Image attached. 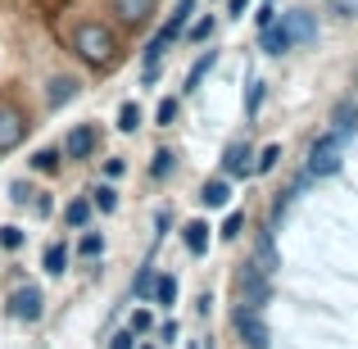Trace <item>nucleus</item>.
Wrapping results in <instances>:
<instances>
[{
  "label": "nucleus",
  "mask_w": 358,
  "mask_h": 349,
  "mask_svg": "<svg viewBox=\"0 0 358 349\" xmlns=\"http://www.w3.org/2000/svg\"><path fill=\"white\" fill-rule=\"evenodd\" d=\"M186 250H191V254H204V245H209V222H200V218H195V222H186Z\"/></svg>",
  "instance_id": "nucleus-16"
},
{
  "label": "nucleus",
  "mask_w": 358,
  "mask_h": 349,
  "mask_svg": "<svg viewBox=\"0 0 358 349\" xmlns=\"http://www.w3.org/2000/svg\"><path fill=\"white\" fill-rule=\"evenodd\" d=\"M286 27H290V36H295V41H313V36H317V23H313V18L304 14V9H295V14H286Z\"/></svg>",
  "instance_id": "nucleus-12"
},
{
  "label": "nucleus",
  "mask_w": 358,
  "mask_h": 349,
  "mask_svg": "<svg viewBox=\"0 0 358 349\" xmlns=\"http://www.w3.org/2000/svg\"><path fill=\"white\" fill-rule=\"evenodd\" d=\"M327 5H331L336 14H345V18H354V14H358V0H327Z\"/></svg>",
  "instance_id": "nucleus-34"
},
{
  "label": "nucleus",
  "mask_w": 358,
  "mask_h": 349,
  "mask_svg": "<svg viewBox=\"0 0 358 349\" xmlns=\"http://www.w3.org/2000/svg\"><path fill=\"white\" fill-rule=\"evenodd\" d=\"M191 14H195V0H177V9H173V18H168V32H173V36H182L186 32V23H191Z\"/></svg>",
  "instance_id": "nucleus-17"
},
{
  "label": "nucleus",
  "mask_w": 358,
  "mask_h": 349,
  "mask_svg": "<svg viewBox=\"0 0 358 349\" xmlns=\"http://www.w3.org/2000/svg\"><path fill=\"white\" fill-rule=\"evenodd\" d=\"M73 96H78V82H73V78H50V91H45V100H50V109L69 105Z\"/></svg>",
  "instance_id": "nucleus-13"
},
{
  "label": "nucleus",
  "mask_w": 358,
  "mask_h": 349,
  "mask_svg": "<svg viewBox=\"0 0 358 349\" xmlns=\"http://www.w3.org/2000/svg\"><path fill=\"white\" fill-rule=\"evenodd\" d=\"M272 18H277V9H272V0H263V9H259V27H268Z\"/></svg>",
  "instance_id": "nucleus-37"
},
{
  "label": "nucleus",
  "mask_w": 358,
  "mask_h": 349,
  "mask_svg": "<svg viewBox=\"0 0 358 349\" xmlns=\"http://www.w3.org/2000/svg\"><path fill=\"white\" fill-rule=\"evenodd\" d=\"M91 204H96L100 213H114L118 209V191L114 186H96V191H91Z\"/></svg>",
  "instance_id": "nucleus-22"
},
{
  "label": "nucleus",
  "mask_w": 358,
  "mask_h": 349,
  "mask_svg": "<svg viewBox=\"0 0 358 349\" xmlns=\"http://www.w3.org/2000/svg\"><path fill=\"white\" fill-rule=\"evenodd\" d=\"M173 168V150H155V164H150V177H168Z\"/></svg>",
  "instance_id": "nucleus-26"
},
{
  "label": "nucleus",
  "mask_w": 358,
  "mask_h": 349,
  "mask_svg": "<svg viewBox=\"0 0 358 349\" xmlns=\"http://www.w3.org/2000/svg\"><path fill=\"white\" fill-rule=\"evenodd\" d=\"M41 268L50 272V277H64V268H69V245H45V254H41Z\"/></svg>",
  "instance_id": "nucleus-11"
},
{
  "label": "nucleus",
  "mask_w": 358,
  "mask_h": 349,
  "mask_svg": "<svg viewBox=\"0 0 358 349\" xmlns=\"http://www.w3.org/2000/svg\"><path fill=\"white\" fill-rule=\"evenodd\" d=\"M254 263H259V268L268 272V277L277 272V250H272V236H268V232L259 236V259H254Z\"/></svg>",
  "instance_id": "nucleus-21"
},
{
  "label": "nucleus",
  "mask_w": 358,
  "mask_h": 349,
  "mask_svg": "<svg viewBox=\"0 0 358 349\" xmlns=\"http://www.w3.org/2000/svg\"><path fill=\"white\" fill-rule=\"evenodd\" d=\"M41 304H45V295L36 286H18L14 295H9V313H14L18 322H36V318H41Z\"/></svg>",
  "instance_id": "nucleus-5"
},
{
  "label": "nucleus",
  "mask_w": 358,
  "mask_h": 349,
  "mask_svg": "<svg viewBox=\"0 0 358 349\" xmlns=\"http://www.w3.org/2000/svg\"><path fill=\"white\" fill-rule=\"evenodd\" d=\"M32 164L41 168V173H55V168H59V150H36Z\"/></svg>",
  "instance_id": "nucleus-28"
},
{
  "label": "nucleus",
  "mask_w": 358,
  "mask_h": 349,
  "mask_svg": "<svg viewBox=\"0 0 358 349\" xmlns=\"http://www.w3.org/2000/svg\"><path fill=\"white\" fill-rule=\"evenodd\" d=\"M218 64V50H209V55H200V59L191 64V73H186V91H200V82H204V73Z\"/></svg>",
  "instance_id": "nucleus-15"
},
{
  "label": "nucleus",
  "mask_w": 358,
  "mask_h": 349,
  "mask_svg": "<svg viewBox=\"0 0 358 349\" xmlns=\"http://www.w3.org/2000/svg\"><path fill=\"white\" fill-rule=\"evenodd\" d=\"M150 299H155L159 308H173V304H177V277H155V290H150Z\"/></svg>",
  "instance_id": "nucleus-14"
},
{
  "label": "nucleus",
  "mask_w": 358,
  "mask_h": 349,
  "mask_svg": "<svg viewBox=\"0 0 358 349\" xmlns=\"http://www.w3.org/2000/svg\"><path fill=\"white\" fill-rule=\"evenodd\" d=\"M290 45H295V36H290V27H286V18H272L268 27H263V55H286Z\"/></svg>",
  "instance_id": "nucleus-7"
},
{
  "label": "nucleus",
  "mask_w": 358,
  "mask_h": 349,
  "mask_svg": "<svg viewBox=\"0 0 358 349\" xmlns=\"http://www.w3.org/2000/svg\"><path fill=\"white\" fill-rule=\"evenodd\" d=\"M100 250H105V236H96V232H87V236L78 241V254H82V259H96Z\"/></svg>",
  "instance_id": "nucleus-24"
},
{
  "label": "nucleus",
  "mask_w": 358,
  "mask_h": 349,
  "mask_svg": "<svg viewBox=\"0 0 358 349\" xmlns=\"http://www.w3.org/2000/svg\"><path fill=\"white\" fill-rule=\"evenodd\" d=\"M245 9H250V0H227V14L231 18H245Z\"/></svg>",
  "instance_id": "nucleus-39"
},
{
  "label": "nucleus",
  "mask_w": 358,
  "mask_h": 349,
  "mask_svg": "<svg viewBox=\"0 0 358 349\" xmlns=\"http://www.w3.org/2000/svg\"><path fill=\"white\" fill-rule=\"evenodd\" d=\"M277 159H281V145H268L259 155V164H254V173H272V168H277Z\"/></svg>",
  "instance_id": "nucleus-27"
},
{
  "label": "nucleus",
  "mask_w": 358,
  "mask_h": 349,
  "mask_svg": "<svg viewBox=\"0 0 358 349\" xmlns=\"http://www.w3.org/2000/svg\"><path fill=\"white\" fill-rule=\"evenodd\" d=\"M173 41H177V36L168 32V27H159V36H155V41L145 45V69H155V64H159V55H164L168 45H173Z\"/></svg>",
  "instance_id": "nucleus-19"
},
{
  "label": "nucleus",
  "mask_w": 358,
  "mask_h": 349,
  "mask_svg": "<svg viewBox=\"0 0 358 349\" xmlns=\"http://www.w3.org/2000/svg\"><path fill=\"white\" fill-rule=\"evenodd\" d=\"M345 141H350V131H336V127L327 136H317L308 145V177H331L345 159Z\"/></svg>",
  "instance_id": "nucleus-1"
},
{
  "label": "nucleus",
  "mask_w": 358,
  "mask_h": 349,
  "mask_svg": "<svg viewBox=\"0 0 358 349\" xmlns=\"http://www.w3.org/2000/svg\"><path fill=\"white\" fill-rule=\"evenodd\" d=\"M236 332H241V341L250 345V349H268L272 341V332H268V322H263V308H236Z\"/></svg>",
  "instance_id": "nucleus-4"
},
{
  "label": "nucleus",
  "mask_w": 358,
  "mask_h": 349,
  "mask_svg": "<svg viewBox=\"0 0 358 349\" xmlns=\"http://www.w3.org/2000/svg\"><path fill=\"white\" fill-rule=\"evenodd\" d=\"M136 127H141V105L127 100V105L118 109V131H136Z\"/></svg>",
  "instance_id": "nucleus-23"
},
{
  "label": "nucleus",
  "mask_w": 358,
  "mask_h": 349,
  "mask_svg": "<svg viewBox=\"0 0 358 349\" xmlns=\"http://www.w3.org/2000/svg\"><path fill=\"white\" fill-rule=\"evenodd\" d=\"M27 136V118L18 114V109H0V155H9V150H18Z\"/></svg>",
  "instance_id": "nucleus-6"
},
{
  "label": "nucleus",
  "mask_w": 358,
  "mask_h": 349,
  "mask_svg": "<svg viewBox=\"0 0 358 349\" xmlns=\"http://www.w3.org/2000/svg\"><path fill=\"white\" fill-rule=\"evenodd\" d=\"M0 245H5V250H18V245H23V227H0Z\"/></svg>",
  "instance_id": "nucleus-31"
},
{
  "label": "nucleus",
  "mask_w": 358,
  "mask_h": 349,
  "mask_svg": "<svg viewBox=\"0 0 358 349\" xmlns=\"http://www.w3.org/2000/svg\"><path fill=\"white\" fill-rule=\"evenodd\" d=\"M173 118H177V100H173V96H168V100H159L155 122H159V127H173Z\"/></svg>",
  "instance_id": "nucleus-25"
},
{
  "label": "nucleus",
  "mask_w": 358,
  "mask_h": 349,
  "mask_svg": "<svg viewBox=\"0 0 358 349\" xmlns=\"http://www.w3.org/2000/svg\"><path fill=\"white\" fill-rule=\"evenodd\" d=\"M259 105H263V82L250 91V114H259Z\"/></svg>",
  "instance_id": "nucleus-40"
},
{
  "label": "nucleus",
  "mask_w": 358,
  "mask_h": 349,
  "mask_svg": "<svg viewBox=\"0 0 358 349\" xmlns=\"http://www.w3.org/2000/svg\"><path fill=\"white\" fill-rule=\"evenodd\" d=\"M227 200H231V186L222 182V177H218V182H204V191H200L204 209H227Z\"/></svg>",
  "instance_id": "nucleus-10"
},
{
  "label": "nucleus",
  "mask_w": 358,
  "mask_h": 349,
  "mask_svg": "<svg viewBox=\"0 0 358 349\" xmlns=\"http://www.w3.org/2000/svg\"><path fill=\"white\" fill-rule=\"evenodd\" d=\"M64 222L82 232V227H87V222H91V204H87V200H73L69 209H64Z\"/></svg>",
  "instance_id": "nucleus-20"
},
{
  "label": "nucleus",
  "mask_w": 358,
  "mask_h": 349,
  "mask_svg": "<svg viewBox=\"0 0 358 349\" xmlns=\"http://www.w3.org/2000/svg\"><path fill=\"white\" fill-rule=\"evenodd\" d=\"M236 286H241V304L245 308H263L272 299V277L259 268V263H245L241 277H236Z\"/></svg>",
  "instance_id": "nucleus-3"
},
{
  "label": "nucleus",
  "mask_w": 358,
  "mask_h": 349,
  "mask_svg": "<svg viewBox=\"0 0 358 349\" xmlns=\"http://www.w3.org/2000/svg\"><path fill=\"white\" fill-rule=\"evenodd\" d=\"M186 27H191V36H195V41H209L218 23H213V18H195V23H186Z\"/></svg>",
  "instance_id": "nucleus-29"
},
{
  "label": "nucleus",
  "mask_w": 358,
  "mask_h": 349,
  "mask_svg": "<svg viewBox=\"0 0 358 349\" xmlns=\"http://www.w3.org/2000/svg\"><path fill=\"white\" fill-rule=\"evenodd\" d=\"M150 327H155L150 308H136V313H131V327H127V332H150Z\"/></svg>",
  "instance_id": "nucleus-32"
},
{
  "label": "nucleus",
  "mask_w": 358,
  "mask_h": 349,
  "mask_svg": "<svg viewBox=\"0 0 358 349\" xmlns=\"http://www.w3.org/2000/svg\"><path fill=\"white\" fill-rule=\"evenodd\" d=\"M159 341L173 345V341H177V322H164V327H159Z\"/></svg>",
  "instance_id": "nucleus-38"
},
{
  "label": "nucleus",
  "mask_w": 358,
  "mask_h": 349,
  "mask_svg": "<svg viewBox=\"0 0 358 349\" xmlns=\"http://www.w3.org/2000/svg\"><path fill=\"white\" fill-rule=\"evenodd\" d=\"M73 50L87 64H109L114 59V32L100 27V23H82L78 32H73Z\"/></svg>",
  "instance_id": "nucleus-2"
},
{
  "label": "nucleus",
  "mask_w": 358,
  "mask_h": 349,
  "mask_svg": "<svg viewBox=\"0 0 358 349\" xmlns=\"http://www.w3.org/2000/svg\"><path fill=\"white\" fill-rule=\"evenodd\" d=\"M241 227H245V218H241V213H227V222H222V236H227V241H236Z\"/></svg>",
  "instance_id": "nucleus-33"
},
{
  "label": "nucleus",
  "mask_w": 358,
  "mask_h": 349,
  "mask_svg": "<svg viewBox=\"0 0 358 349\" xmlns=\"http://www.w3.org/2000/svg\"><path fill=\"white\" fill-rule=\"evenodd\" d=\"M91 150H96V127H73L69 131V141H64V159H87Z\"/></svg>",
  "instance_id": "nucleus-8"
},
{
  "label": "nucleus",
  "mask_w": 358,
  "mask_h": 349,
  "mask_svg": "<svg viewBox=\"0 0 358 349\" xmlns=\"http://www.w3.org/2000/svg\"><path fill=\"white\" fill-rule=\"evenodd\" d=\"M150 290H155V268H141V272H136V295L150 299Z\"/></svg>",
  "instance_id": "nucleus-30"
},
{
  "label": "nucleus",
  "mask_w": 358,
  "mask_h": 349,
  "mask_svg": "<svg viewBox=\"0 0 358 349\" xmlns=\"http://www.w3.org/2000/svg\"><path fill=\"white\" fill-rule=\"evenodd\" d=\"M109 349H136V332H118V336H114V345H109Z\"/></svg>",
  "instance_id": "nucleus-35"
},
{
  "label": "nucleus",
  "mask_w": 358,
  "mask_h": 349,
  "mask_svg": "<svg viewBox=\"0 0 358 349\" xmlns=\"http://www.w3.org/2000/svg\"><path fill=\"white\" fill-rule=\"evenodd\" d=\"M227 173H231V177H245V173H254V164H250V150H245V145H231V150H227Z\"/></svg>",
  "instance_id": "nucleus-18"
},
{
  "label": "nucleus",
  "mask_w": 358,
  "mask_h": 349,
  "mask_svg": "<svg viewBox=\"0 0 358 349\" xmlns=\"http://www.w3.org/2000/svg\"><path fill=\"white\" fill-rule=\"evenodd\" d=\"M114 14L122 23H145L155 14V0H114Z\"/></svg>",
  "instance_id": "nucleus-9"
},
{
  "label": "nucleus",
  "mask_w": 358,
  "mask_h": 349,
  "mask_svg": "<svg viewBox=\"0 0 358 349\" xmlns=\"http://www.w3.org/2000/svg\"><path fill=\"white\" fill-rule=\"evenodd\" d=\"M27 195H32V191H27L23 182H14V186H9V200H14V204H27Z\"/></svg>",
  "instance_id": "nucleus-36"
}]
</instances>
